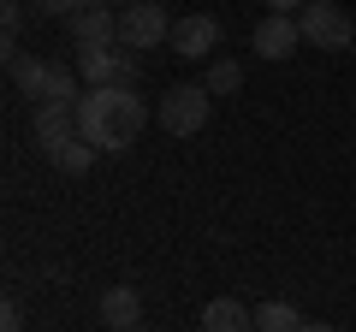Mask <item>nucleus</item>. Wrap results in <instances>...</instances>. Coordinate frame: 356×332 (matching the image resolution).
Masks as SVG:
<instances>
[{
	"mask_svg": "<svg viewBox=\"0 0 356 332\" xmlns=\"http://www.w3.org/2000/svg\"><path fill=\"white\" fill-rule=\"evenodd\" d=\"M143 125H149V107H143V95L131 83H107V90H89L77 101V131L102 154H125L143 137Z\"/></svg>",
	"mask_w": 356,
	"mask_h": 332,
	"instance_id": "1",
	"label": "nucleus"
},
{
	"mask_svg": "<svg viewBox=\"0 0 356 332\" xmlns=\"http://www.w3.org/2000/svg\"><path fill=\"white\" fill-rule=\"evenodd\" d=\"M6 72H13L18 95H30L36 107H48V101H83V95H77V72H72V65H54V60H30V53L6 48Z\"/></svg>",
	"mask_w": 356,
	"mask_h": 332,
	"instance_id": "2",
	"label": "nucleus"
},
{
	"mask_svg": "<svg viewBox=\"0 0 356 332\" xmlns=\"http://www.w3.org/2000/svg\"><path fill=\"white\" fill-rule=\"evenodd\" d=\"M208 107H214V90L208 83H172V90L161 95V125L172 131V137H196V131L208 125Z\"/></svg>",
	"mask_w": 356,
	"mask_h": 332,
	"instance_id": "3",
	"label": "nucleus"
},
{
	"mask_svg": "<svg viewBox=\"0 0 356 332\" xmlns=\"http://www.w3.org/2000/svg\"><path fill=\"white\" fill-rule=\"evenodd\" d=\"M297 24H303V42H309V48H327V53L350 48V36H356L350 13H344V6H332V0H309L303 13H297Z\"/></svg>",
	"mask_w": 356,
	"mask_h": 332,
	"instance_id": "4",
	"label": "nucleus"
},
{
	"mask_svg": "<svg viewBox=\"0 0 356 332\" xmlns=\"http://www.w3.org/2000/svg\"><path fill=\"white\" fill-rule=\"evenodd\" d=\"M77 77L89 90H107V83H137V53L107 42V48H77Z\"/></svg>",
	"mask_w": 356,
	"mask_h": 332,
	"instance_id": "5",
	"label": "nucleus"
},
{
	"mask_svg": "<svg viewBox=\"0 0 356 332\" xmlns=\"http://www.w3.org/2000/svg\"><path fill=\"white\" fill-rule=\"evenodd\" d=\"M161 42H172V18L161 0H137L119 13V48L137 53V48H161Z\"/></svg>",
	"mask_w": 356,
	"mask_h": 332,
	"instance_id": "6",
	"label": "nucleus"
},
{
	"mask_svg": "<svg viewBox=\"0 0 356 332\" xmlns=\"http://www.w3.org/2000/svg\"><path fill=\"white\" fill-rule=\"evenodd\" d=\"M250 48L261 53V60H291V53L303 48V24H297L291 13H267L261 24H255V36H250Z\"/></svg>",
	"mask_w": 356,
	"mask_h": 332,
	"instance_id": "7",
	"label": "nucleus"
},
{
	"mask_svg": "<svg viewBox=\"0 0 356 332\" xmlns=\"http://www.w3.org/2000/svg\"><path fill=\"white\" fill-rule=\"evenodd\" d=\"M65 24H72V42H77V48H107V42H119V13H113V6H102V0L77 6Z\"/></svg>",
	"mask_w": 356,
	"mask_h": 332,
	"instance_id": "8",
	"label": "nucleus"
},
{
	"mask_svg": "<svg viewBox=\"0 0 356 332\" xmlns=\"http://www.w3.org/2000/svg\"><path fill=\"white\" fill-rule=\"evenodd\" d=\"M172 48L184 53V60H208V53L220 48V24L208 13H191V18H178L172 24Z\"/></svg>",
	"mask_w": 356,
	"mask_h": 332,
	"instance_id": "9",
	"label": "nucleus"
},
{
	"mask_svg": "<svg viewBox=\"0 0 356 332\" xmlns=\"http://www.w3.org/2000/svg\"><path fill=\"white\" fill-rule=\"evenodd\" d=\"M102 326H119V332L143 326V291L137 285H113V291L102 297Z\"/></svg>",
	"mask_w": 356,
	"mask_h": 332,
	"instance_id": "10",
	"label": "nucleus"
},
{
	"mask_svg": "<svg viewBox=\"0 0 356 332\" xmlns=\"http://www.w3.org/2000/svg\"><path fill=\"white\" fill-rule=\"evenodd\" d=\"M36 149H54L60 137H77V101H48L36 107Z\"/></svg>",
	"mask_w": 356,
	"mask_h": 332,
	"instance_id": "11",
	"label": "nucleus"
},
{
	"mask_svg": "<svg viewBox=\"0 0 356 332\" xmlns=\"http://www.w3.org/2000/svg\"><path fill=\"white\" fill-rule=\"evenodd\" d=\"M42 154H48V160L60 166L65 179H83L89 166H95V154H102V149H95V142H89L83 131H77V137H60V142H54V149H42Z\"/></svg>",
	"mask_w": 356,
	"mask_h": 332,
	"instance_id": "12",
	"label": "nucleus"
},
{
	"mask_svg": "<svg viewBox=\"0 0 356 332\" xmlns=\"http://www.w3.org/2000/svg\"><path fill=\"white\" fill-rule=\"evenodd\" d=\"M202 332H255V315L238 297H214V303L202 308Z\"/></svg>",
	"mask_w": 356,
	"mask_h": 332,
	"instance_id": "13",
	"label": "nucleus"
},
{
	"mask_svg": "<svg viewBox=\"0 0 356 332\" xmlns=\"http://www.w3.org/2000/svg\"><path fill=\"white\" fill-rule=\"evenodd\" d=\"M255 332H303V315H297V303H285V297H267V303L255 308Z\"/></svg>",
	"mask_w": 356,
	"mask_h": 332,
	"instance_id": "14",
	"label": "nucleus"
},
{
	"mask_svg": "<svg viewBox=\"0 0 356 332\" xmlns=\"http://www.w3.org/2000/svg\"><path fill=\"white\" fill-rule=\"evenodd\" d=\"M202 83H208L214 95H232V90L243 83V65H238V60H214V65H208V77H202Z\"/></svg>",
	"mask_w": 356,
	"mask_h": 332,
	"instance_id": "15",
	"label": "nucleus"
},
{
	"mask_svg": "<svg viewBox=\"0 0 356 332\" xmlns=\"http://www.w3.org/2000/svg\"><path fill=\"white\" fill-rule=\"evenodd\" d=\"M18 24H24V6H18V0H6V6H0V36H6V48L18 42Z\"/></svg>",
	"mask_w": 356,
	"mask_h": 332,
	"instance_id": "16",
	"label": "nucleus"
},
{
	"mask_svg": "<svg viewBox=\"0 0 356 332\" xmlns=\"http://www.w3.org/2000/svg\"><path fill=\"white\" fill-rule=\"evenodd\" d=\"M0 332H24V308H18V297L0 303Z\"/></svg>",
	"mask_w": 356,
	"mask_h": 332,
	"instance_id": "17",
	"label": "nucleus"
},
{
	"mask_svg": "<svg viewBox=\"0 0 356 332\" xmlns=\"http://www.w3.org/2000/svg\"><path fill=\"white\" fill-rule=\"evenodd\" d=\"M36 6H42L48 18H72L77 6H89V0H36Z\"/></svg>",
	"mask_w": 356,
	"mask_h": 332,
	"instance_id": "18",
	"label": "nucleus"
},
{
	"mask_svg": "<svg viewBox=\"0 0 356 332\" xmlns=\"http://www.w3.org/2000/svg\"><path fill=\"white\" fill-rule=\"evenodd\" d=\"M303 6H309V0H267V13H291V18L303 13Z\"/></svg>",
	"mask_w": 356,
	"mask_h": 332,
	"instance_id": "19",
	"label": "nucleus"
},
{
	"mask_svg": "<svg viewBox=\"0 0 356 332\" xmlns=\"http://www.w3.org/2000/svg\"><path fill=\"white\" fill-rule=\"evenodd\" d=\"M303 332H339V326H321V320H303Z\"/></svg>",
	"mask_w": 356,
	"mask_h": 332,
	"instance_id": "20",
	"label": "nucleus"
},
{
	"mask_svg": "<svg viewBox=\"0 0 356 332\" xmlns=\"http://www.w3.org/2000/svg\"><path fill=\"white\" fill-rule=\"evenodd\" d=\"M102 6H113V13H125V6H137V0H102Z\"/></svg>",
	"mask_w": 356,
	"mask_h": 332,
	"instance_id": "21",
	"label": "nucleus"
},
{
	"mask_svg": "<svg viewBox=\"0 0 356 332\" xmlns=\"http://www.w3.org/2000/svg\"><path fill=\"white\" fill-rule=\"evenodd\" d=\"M107 332H119V326H107ZM137 332H143V326H137Z\"/></svg>",
	"mask_w": 356,
	"mask_h": 332,
	"instance_id": "22",
	"label": "nucleus"
}]
</instances>
